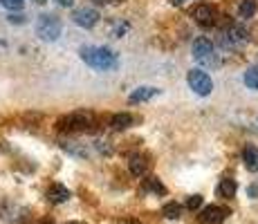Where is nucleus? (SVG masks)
<instances>
[{
  "instance_id": "nucleus-15",
  "label": "nucleus",
  "mask_w": 258,
  "mask_h": 224,
  "mask_svg": "<svg viewBox=\"0 0 258 224\" xmlns=\"http://www.w3.org/2000/svg\"><path fill=\"white\" fill-rule=\"evenodd\" d=\"M218 195L220 197H234L236 195V182L234 179H222L220 184H218Z\"/></svg>"
},
{
  "instance_id": "nucleus-4",
  "label": "nucleus",
  "mask_w": 258,
  "mask_h": 224,
  "mask_svg": "<svg viewBox=\"0 0 258 224\" xmlns=\"http://www.w3.org/2000/svg\"><path fill=\"white\" fill-rule=\"evenodd\" d=\"M36 34L43 38V41H56L61 36V21H58L54 14H43L36 23Z\"/></svg>"
},
{
  "instance_id": "nucleus-9",
  "label": "nucleus",
  "mask_w": 258,
  "mask_h": 224,
  "mask_svg": "<svg viewBox=\"0 0 258 224\" xmlns=\"http://www.w3.org/2000/svg\"><path fill=\"white\" fill-rule=\"evenodd\" d=\"M247 43V29H242L240 25H231L227 32V45L229 47H242Z\"/></svg>"
},
{
  "instance_id": "nucleus-21",
  "label": "nucleus",
  "mask_w": 258,
  "mask_h": 224,
  "mask_svg": "<svg viewBox=\"0 0 258 224\" xmlns=\"http://www.w3.org/2000/svg\"><path fill=\"white\" fill-rule=\"evenodd\" d=\"M200 206H202V195H191L186 200V208H191V211H196Z\"/></svg>"
},
{
  "instance_id": "nucleus-5",
  "label": "nucleus",
  "mask_w": 258,
  "mask_h": 224,
  "mask_svg": "<svg viewBox=\"0 0 258 224\" xmlns=\"http://www.w3.org/2000/svg\"><path fill=\"white\" fill-rule=\"evenodd\" d=\"M186 81H188V88H191L196 94H200V97H207V94H211V90H213L211 77L207 72H202V69H191V72L186 74Z\"/></svg>"
},
{
  "instance_id": "nucleus-25",
  "label": "nucleus",
  "mask_w": 258,
  "mask_h": 224,
  "mask_svg": "<svg viewBox=\"0 0 258 224\" xmlns=\"http://www.w3.org/2000/svg\"><path fill=\"white\" fill-rule=\"evenodd\" d=\"M119 224H140V222H135V220H121Z\"/></svg>"
},
{
  "instance_id": "nucleus-22",
  "label": "nucleus",
  "mask_w": 258,
  "mask_h": 224,
  "mask_svg": "<svg viewBox=\"0 0 258 224\" xmlns=\"http://www.w3.org/2000/svg\"><path fill=\"white\" fill-rule=\"evenodd\" d=\"M247 195H249V197H258V186H256V184L247 188Z\"/></svg>"
},
{
  "instance_id": "nucleus-24",
  "label": "nucleus",
  "mask_w": 258,
  "mask_h": 224,
  "mask_svg": "<svg viewBox=\"0 0 258 224\" xmlns=\"http://www.w3.org/2000/svg\"><path fill=\"white\" fill-rule=\"evenodd\" d=\"M94 3H99V5H108V3H119V0H94Z\"/></svg>"
},
{
  "instance_id": "nucleus-17",
  "label": "nucleus",
  "mask_w": 258,
  "mask_h": 224,
  "mask_svg": "<svg viewBox=\"0 0 258 224\" xmlns=\"http://www.w3.org/2000/svg\"><path fill=\"white\" fill-rule=\"evenodd\" d=\"M245 86L251 90H258V63L245 72Z\"/></svg>"
},
{
  "instance_id": "nucleus-27",
  "label": "nucleus",
  "mask_w": 258,
  "mask_h": 224,
  "mask_svg": "<svg viewBox=\"0 0 258 224\" xmlns=\"http://www.w3.org/2000/svg\"><path fill=\"white\" fill-rule=\"evenodd\" d=\"M34 3H36V5H45V0H34Z\"/></svg>"
},
{
  "instance_id": "nucleus-19",
  "label": "nucleus",
  "mask_w": 258,
  "mask_h": 224,
  "mask_svg": "<svg viewBox=\"0 0 258 224\" xmlns=\"http://www.w3.org/2000/svg\"><path fill=\"white\" fill-rule=\"evenodd\" d=\"M144 188H146V191H151V193H157V195H164V193H166V188L162 186V184L157 182L155 177L146 179V182H144Z\"/></svg>"
},
{
  "instance_id": "nucleus-11",
  "label": "nucleus",
  "mask_w": 258,
  "mask_h": 224,
  "mask_svg": "<svg viewBox=\"0 0 258 224\" xmlns=\"http://www.w3.org/2000/svg\"><path fill=\"white\" fill-rule=\"evenodd\" d=\"M160 90L157 88H151V86H144V88H137L135 92L131 94V103H142V101H151L153 97H157Z\"/></svg>"
},
{
  "instance_id": "nucleus-16",
  "label": "nucleus",
  "mask_w": 258,
  "mask_h": 224,
  "mask_svg": "<svg viewBox=\"0 0 258 224\" xmlns=\"http://www.w3.org/2000/svg\"><path fill=\"white\" fill-rule=\"evenodd\" d=\"M162 213H164L166 220H177V217L182 215V206L177 202H168L164 208H162Z\"/></svg>"
},
{
  "instance_id": "nucleus-29",
  "label": "nucleus",
  "mask_w": 258,
  "mask_h": 224,
  "mask_svg": "<svg viewBox=\"0 0 258 224\" xmlns=\"http://www.w3.org/2000/svg\"><path fill=\"white\" fill-rule=\"evenodd\" d=\"M72 224H77V222H72Z\"/></svg>"
},
{
  "instance_id": "nucleus-3",
  "label": "nucleus",
  "mask_w": 258,
  "mask_h": 224,
  "mask_svg": "<svg viewBox=\"0 0 258 224\" xmlns=\"http://www.w3.org/2000/svg\"><path fill=\"white\" fill-rule=\"evenodd\" d=\"M94 123V114L92 112H72L68 114L66 119H61L58 121V126H61V130H70V132H79V130H90V126Z\"/></svg>"
},
{
  "instance_id": "nucleus-8",
  "label": "nucleus",
  "mask_w": 258,
  "mask_h": 224,
  "mask_svg": "<svg viewBox=\"0 0 258 224\" xmlns=\"http://www.w3.org/2000/svg\"><path fill=\"white\" fill-rule=\"evenodd\" d=\"M227 215H229V211H227V208L216 206V204H213V206H207L205 211L200 213V222L202 224H220Z\"/></svg>"
},
{
  "instance_id": "nucleus-23",
  "label": "nucleus",
  "mask_w": 258,
  "mask_h": 224,
  "mask_svg": "<svg viewBox=\"0 0 258 224\" xmlns=\"http://www.w3.org/2000/svg\"><path fill=\"white\" fill-rule=\"evenodd\" d=\"M56 3L61 5V7H72V3H74V0H56Z\"/></svg>"
},
{
  "instance_id": "nucleus-28",
  "label": "nucleus",
  "mask_w": 258,
  "mask_h": 224,
  "mask_svg": "<svg viewBox=\"0 0 258 224\" xmlns=\"http://www.w3.org/2000/svg\"><path fill=\"white\" fill-rule=\"evenodd\" d=\"M41 224H52V222H41Z\"/></svg>"
},
{
  "instance_id": "nucleus-18",
  "label": "nucleus",
  "mask_w": 258,
  "mask_h": 224,
  "mask_svg": "<svg viewBox=\"0 0 258 224\" xmlns=\"http://www.w3.org/2000/svg\"><path fill=\"white\" fill-rule=\"evenodd\" d=\"M238 14H240V18H251L256 14V3L254 0H242L240 7H238Z\"/></svg>"
},
{
  "instance_id": "nucleus-12",
  "label": "nucleus",
  "mask_w": 258,
  "mask_h": 224,
  "mask_svg": "<svg viewBox=\"0 0 258 224\" xmlns=\"http://www.w3.org/2000/svg\"><path fill=\"white\" fill-rule=\"evenodd\" d=\"M128 168H131V173H133L135 177L146 175V171H148V162H146V157H142V155H133V157H131V162H128Z\"/></svg>"
},
{
  "instance_id": "nucleus-6",
  "label": "nucleus",
  "mask_w": 258,
  "mask_h": 224,
  "mask_svg": "<svg viewBox=\"0 0 258 224\" xmlns=\"http://www.w3.org/2000/svg\"><path fill=\"white\" fill-rule=\"evenodd\" d=\"M72 21L79 25V27H86V29H90L94 27V25L99 23V12L97 9H92V7H81V9H74V14H72Z\"/></svg>"
},
{
  "instance_id": "nucleus-1",
  "label": "nucleus",
  "mask_w": 258,
  "mask_h": 224,
  "mask_svg": "<svg viewBox=\"0 0 258 224\" xmlns=\"http://www.w3.org/2000/svg\"><path fill=\"white\" fill-rule=\"evenodd\" d=\"M81 61L88 63L94 69H101V72H108V69H115L119 65L117 54L108 47H81Z\"/></svg>"
},
{
  "instance_id": "nucleus-26",
  "label": "nucleus",
  "mask_w": 258,
  "mask_h": 224,
  "mask_svg": "<svg viewBox=\"0 0 258 224\" xmlns=\"http://www.w3.org/2000/svg\"><path fill=\"white\" fill-rule=\"evenodd\" d=\"M182 3H184V0H173V5H182Z\"/></svg>"
},
{
  "instance_id": "nucleus-20",
  "label": "nucleus",
  "mask_w": 258,
  "mask_h": 224,
  "mask_svg": "<svg viewBox=\"0 0 258 224\" xmlns=\"http://www.w3.org/2000/svg\"><path fill=\"white\" fill-rule=\"evenodd\" d=\"M0 5H3L5 9H9V12H21L23 9V0H0Z\"/></svg>"
},
{
  "instance_id": "nucleus-2",
  "label": "nucleus",
  "mask_w": 258,
  "mask_h": 224,
  "mask_svg": "<svg viewBox=\"0 0 258 224\" xmlns=\"http://www.w3.org/2000/svg\"><path fill=\"white\" fill-rule=\"evenodd\" d=\"M193 58L205 67H218L220 65V58H218L216 49H213V43L209 41V38H198V41L193 43Z\"/></svg>"
},
{
  "instance_id": "nucleus-14",
  "label": "nucleus",
  "mask_w": 258,
  "mask_h": 224,
  "mask_svg": "<svg viewBox=\"0 0 258 224\" xmlns=\"http://www.w3.org/2000/svg\"><path fill=\"white\" fill-rule=\"evenodd\" d=\"M131 123H133V117L128 112H119V114H115V117L110 119V126L115 128V130H126Z\"/></svg>"
},
{
  "instance_id": "nucleus-7",
  "label": "nucleus",
  "mask_w": 258,
  "mask_h": 224,
  "mask_svg": "<svg viewBox=\"0 0 258 224\" xmlns=\"http://www.w3.org/2000/svg\"><path fill=\"white\" fill-rule=\"evenodd\" d=\"M216 7H211V5H198L196 9H193V18H196L198 25H202V27H211V25H216Z\"/></svg>"
},
{
  "instance_id": "nucleus-13",
  "label": "nucleus",
  "mask_w": 258,
  "mask_h": 224,
  "mask_svg": "<svg viewBox=\"0 0 258 224\" xmlns=\"http://www.w3.org/2000/svg\"><path fill=\"white\" fill-rule=\"evenodd\" d=\"M242 162H245V166L249 168L251 173H256L258 171V148L249 143V146L242 151Z\"/></svg>"
},
{
  "instance_id": "nucleus-10",
  "label": "nucleus",
  "mask_w": 258,
  "mask_h": 224,
  "mask_svg": "<svg viewBox=\"0 0 258 224\" xmlns=\"http://www.w3.org/2000/svg\"><path fill=\"white\" fill-rule=\"evenodd\" d=\"M45 195H47V200L52 204H63V202L70 200V191H68L63 184H52V186L47 188Z\"/></svg>"
}]
</instances>
